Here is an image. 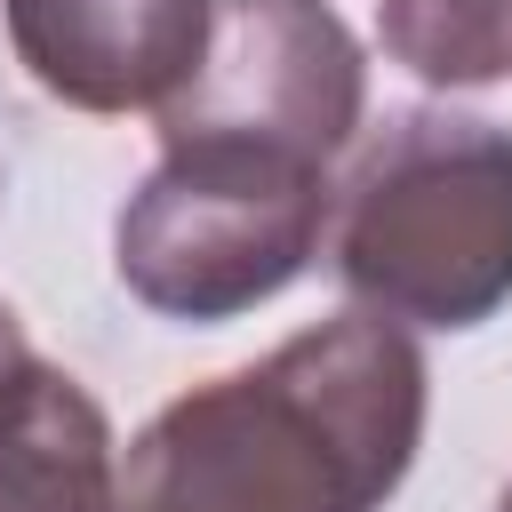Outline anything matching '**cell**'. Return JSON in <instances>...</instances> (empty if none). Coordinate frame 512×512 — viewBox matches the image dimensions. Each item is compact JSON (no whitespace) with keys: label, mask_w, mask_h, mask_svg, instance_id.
Segmentation results:
<instances>
[{"label":"cell","mask_w":512,"mask_h":512,"mask_svg":"<svg viewBox=\"0 0 512 512\" xmlns=\"http://www.w3.org/2000/svg\"><path fill=\"white\" fill-rule=\"evenodd\" d=\"M424 352L384 312H336L168 400L128 464V512H376L424 448Z\"/></svg>","instance_id":"1"},{"label":"cell","mask_w":512,"mask_h":512,"mask_svg":"<svg viewBox=\"0 0 512 512\" xmlns=\"http://www.w3.org/2000/svg\"><path fill=\"white\" fill-rule=\"evenodd\" d=\"M336 280L416 328H480L512 304V136L472 112H392L328 216Z\"/></svg>","instance_id":"2"},{"label":"cell","mask_w":512,"mask_h":512,"mask_svg":"<svg viewBox=\"0 0 512 512\" xmlns=\"http://www.w3.org/2000/svg\"><path fill=\"white\" fill-rule=\"evenodd\" d=\"M328 232V168L248 144H160V168L112 224L120 288L160 320H232L272 304Z\"/></svg>","instance_id":"3"},{"label":"cell","mask_w":512,"mask_h":512,"mask_svg":"<svg viewBox=\"0 0 512 512\" xmlns=\"http://www.w3.org/2000/svg\"><path fill=\"white\" fill-rule=\"evenodd\" d=\"M368 112V56L328 0H216L200 72L152 112L160 144H248L328 168Z\"/></svg>","instance_id":"4"},{"label":"cell","mask_w":512,"mask_h":512,"mask_svg":"<svg viewBox=\"0 0 512 512\" xmlns=\"http://www.w3.org/2000/svg\"><path fill=\"white\" fill-rule=\"evenodd\" d=\"M16 64L72 112H160L208 48L216 0H0Z\"/></svg>","instance_id":"5"},{"label":"cell","mask_w":512,"mask_h":512,"mask_svg":"<svg viewBox=\"0 0 512 512\" xmlns=\"http://www.w3.org/2000/svg\"><path fill=\"white\" fill-rule=\"evenodd\" d=\"M0 512H128L112 416L32 352L0 376Z\"/></svg>","instance_id":"6"},{"label":"cell","mask_w":512,"mask_h":512,"mask_svg":"<svg viewBox=\"0 0 512 512\" xmlns=\"http://www.w3.org/2000/svg\"><path fill=\"white\" fill-rule=\"evenodd\" d=\"M376 32L424 88H488L512 72V0H376Z\"/></svg>","instance_id":"7"},{"label":"cell","mask_w":512,"mask_h":512,"mask_svg":"<svg viewBox=\"0 0 512 512\" xmlns=\"http://www.w3.org/2000/svg\"><path fill=\"white\" fill-rule=\"evenodd\" d=\"M16 360H24V328H16V312L0 304V376H8Z\"/></svg>","instance_id":"8"},{"label":"cell","mask_w":512,"mask_h":512,"mask_svg":"<svg viewBox=\"0 0 512 512\" xmlns=\"http://www.w3.org/2000/svg\"><path fill=\"white\" fill-rule=\"evenodd\" d=\"M496 512H512V488H504V496H496Z\"/></svg>","instance_id":"9"}]
</instances>
